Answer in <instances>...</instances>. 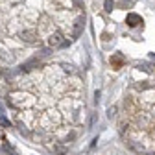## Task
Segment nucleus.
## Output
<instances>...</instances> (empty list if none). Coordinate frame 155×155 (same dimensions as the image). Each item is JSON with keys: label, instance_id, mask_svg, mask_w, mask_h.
I'll return each instance as SVG.
<instances>
[{"label": "nucleus", "instance_id": "1", "mask_svg": "<svg viewBox=\"0 0 155 155\" xmlns=\"http://www.w3.org/2000/svg\"><path fill=\"white\" fill-rule=\"evenodd\" d=\"M48 46L50 48H65V46H68V41L63 37L61 31H54L48 37Z\"/></svg>", "mask_w": 155, "mask_h": 155}, {"label": "nucleus", "instance_id": "2", "mask_svg": "<svg viewBox=\"0 0 155 155\" xmlns=\"http://www.w3.org/2000/svg\"><path fill=\"white\" fill-rule=\"evenodd\" d=\"M126 22H127V26H131V28H137V26H140V24H142V17H140V15H137V13H127Z\"/></svg>", "mask_w": 155, "mask_h": 155}, {"label": "nucleus", "instance_id": "3", "mask_svg": "<svg viewBox=\"0 0 155 155\" xmlns=\"http://www.w3.org/2000/svg\"><path fill=\"white\" fill-rule=\"evenodd\" d=\"M21 39H22V41L24 43H35L37 41V31L35 30H24L22 33H21Z\"/></svg>", "mask_w": 155, "mask_h": 155}, {"label": "nucleus", "instance_id": "4", "mask_svg": "<svg viewBox=\"0 0 155 155\" xmlns=\"http://www.w3.org/2000/svg\"><path fill=\"white\" fill-rule=\"evenodd\" d=\"M83 22H85V17H78L76 21H74V28H72V37H78V35L81 33Z\"/></svg>", "mask_w": 155, "mask_h": 155}, {"label": "nucleus", "instance_id": "5", "mask_svg": "<svg viewBox=\"0 0 155 155\" xmlns=\"http://www.w3.org/2000/svg\"><path fill=\"white\" fill-rule=\"evenodd\" d=\"M111 65H113L114 70L122 68V65H124V55H122V54H114V55L111 57Z\"/></svg>", "mask_w": 155, "mask_h": 155}, {"label": "nucleus", "instance_id": "6", "mask_svg": "<svg viewBox=\"0 0 155 155\" xmlns=\"http://www.w3.org/2000/svg\"><path fill=\"white\" fill-rule=\"evenodd\" d=\"M139 68H140V70H144V72H153L155 65H153V63H148V61H144V63H140V65H139Z\"/></svg>", "mask_w": 155, "mask_h": 155}, {"label": "nucleus", "instance_id": "7", "mask_svg": "<svg viewBox=\"0 0 155 155\" xmlns=\"http://www.w3.org/2000/svg\"><path fill=\"white\" fill-rule=\"evenodd\" d=\"M104 6H105V11H113V8H114V2H113V0H105V2H104Z\"/></svg>", "mask_w": 155, "mask_h": 155}, {"label": "nucleus", "instance_id": "8", "mask_svg": "<svg viewBox=\"0 0 155 155\" xmlns=\"http://www.w3.org/2000/svg\"><path fill=\"white\" fill-rule=\"evenodd\" d=\"M0 126H4V127H9V120H6L4 116H0Z\"/></svg>", "mask_w": 155, "mask_h": 155}, {"label": "nucleus", "instance_id": "9", "mask_svg": "<svg viewBox=\"0 0 155 155\" xmlns=\"http://www.w3.org/2000/svg\"><path fill=\"white\" fill-rule=\"evenodd\" d=\"M114 114H116V107H111V109L107 111V116H109V118H113Z\"/></svg>", "mask_w": 155, "mask_h": 155}, {"label": "nucleus", "instance_id": "10", "mask_svg": "<svg viewBox=\"0 0 155 155\" xmlns=\"http://www.w3.org/2000/svg\"><path fill=\"white\" fill-rule=\"evenodd\" d=\"M72 4H74L76 8H81V0H72Z\"/></svg>", "mask_w": 155, "mask_h": 155}, {"label": "nucleus", "instance_id": "11", "mask_svg": "<svg viewBox=\"0 0 155 155\" xmlns=\"http://www.w3.org/2000/svg\"><path fill=\"white\" fill-rule=\"evenodd\" d=\"M0 113H4V105H2V102H0Z\"/></svg>", "mask_w": 155, "mask_h": 155}]
</instances>
